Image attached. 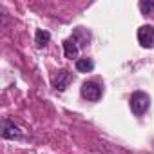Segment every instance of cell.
I'll list each match as a JSON object with an SVG mask.
<instances>
[{
  "label": "cell",
  "instance_id": "6da1fadb",
  "mask_svg": "<svg viewBox=\"0 0 154 154\" xmlns=\"http://www.w3.org/2000/svg\"><path fill=\"white\" fill-rule=\"evenodd\" d=\"M129 105H131V111H132L134 116H141L150 107V96L147 93H143V91H136V93L131 94Z\"/></svg>",
  "mask_w": 154,
  "mask_h": 154
},
{
  "label": "cell",
  "instance_id": "7a4b0ae2",
  "mask_svg": "<svg viewBox=\"0 0 154 154\" xmlns=\"http://www.w3.org/2000/svg\"><path fill=\"white\" fill-rule=\"evenodd\" d=\"M80 91H82V96L89 102H98L102 98V93H103L102 85L96 84V82H84Z\"/></svg>",
  "mask_w": 154,
  "mask_h": 154
},
{
  "label": "cell",
  "instance_id": "3957f363",
  "mask_svg": "<svg viewBox=\"0 0 154 154\" xmlns=\"http://www.w3.org/2000/svg\"><path fill=\"white\" fill-rule=\"evenodd\" d=\"M138 36V42L141 47L145 49H152L154 47V27L152 26H141L136 33Z\"/></svg>",
  "mask_w": 154,
  "mask_h": 154
},
{
  "label": "cell",
  "instance_id": "277c9868",
  "mask_svg": "<svg viewBox=\"0 0 154 154\" xmlns=\"http://www.w3.org/2000/svg\"><path fill=\"white\" fill-rule=\"evenodd\" d=\"M71 82H72V74H71L69 71H65V69L58 71V72L53 76V87H54L56 91H65Z\"/></svg>",
  "mask_w": 154,
  "mask_h": 154
},
{
  "label": "cell",
  "instance_id": "5b68a950",
  "mask_svg": "<svg viewBox=\"0 0 154 154\" xmlns=\"http://www.w3.org/2000/svg\"><path fill=\"white\" fill-rule=\"evenodd\" d=\"M2 138L4 140H20L22 138V131L9 120L2 122Z\"/></svg>",
  "mask_w": 154,
  "mask_h": 154
},
{
  "label": "cell",
  "instance_id": "8992f818",
  "mask_svg": "<svg viewBox=\"0 0 154 154\" xmlns=\"http://www.w3.org/2000/svg\"><path fill=\"white\" fill-rule=\"evenodd\" d=\"M78 51H80V45H78V42H76L72 36L71 38H67L65 42H63V53H65V56L67 58H76V54H78Z\"/></svg>",
  "mask_w": 154,
  "mask_h": 154
},
{
  "label": "cell",
  "instance_id": "52a82bcc",
  "mask_svg": "<svg viewBox=\"0 0 154 154\" xmlns=\"http://www.w3.org/2000/svg\"><path fill=\"white\" fill-rule=\"evenodd\" d=\"M72 38L78 42V45H87V42L91 40V35H89V31L85 27H76Z\"/></svg>",
  "mask_w": 154,
  "mask_h": 154
},
{
  "label": "cell",
  "instance_id": "ba28073f",
  "mask_svg": "<svg viewBox=\"0 0 154 154\" xmlns=\"http://www.w3.org/2000/svg\"><path fill=\"white\" fill-rule=\"evenodd\" d=\"M94 69V62L91 58H78L76 60V71L78 72H91Z\"/></svg>",
  "mask_w": 154,
  "mask_h": 154
},
{
  "label": "cell",
  "instance_id": "9c48e42d",
  "mask_svg": "<svg viewBox=\"0 0 154 154\" xmlns=\"http://www.w3.org/2000/svg\"><path fill=\"white\" fill-rule=\"evenodd\" d=\"M49 40H51V35H49L47 31L36 29V33H35V44H36L38 47H45V45L49 44Z\"/></svg>",
  "mask_w": 154,
  "mask_h": 154
},
{
  "label": "cell",
  "instance_id": "30bf717a",
  "mask_svg": "<svg viewBox=\"0 0 154 154\" xmlns=\"http://www.w3.org/2000/svg\"><path fill=\"white\" fill-rule=\"evenodd\" d=\"M140 11L145 17H152L154 15V0H143V2H140Z\"/></svg>",
  "mask_w": 154,
  "mask_h": 154
}]
</instances>
